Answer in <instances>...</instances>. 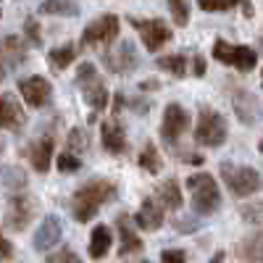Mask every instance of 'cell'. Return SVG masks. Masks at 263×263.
Returning a JSON list of instances; mask_svg holds the SVG:
<instances>
[{
	"instance_id": "17",
	"label": "cell",
	"mask_w": 263,
	"mask_h": 263,
	"mask_svg": "<svg viewBox=\"0 0 263 263\" xmlns=\"http://www.w3.org/2000/svg\"><path fill=\"white\" fill-rule=\"evenodd\" d=\"M135 221L145 232H156L163 224V205L156 200V197H145L140 211H137V216H135Z\"/></svg>"
},
{
	"instance_id": "1",
	"label": "cell",
	"mask_w": 263,
	"mask_h": 263,
	"mask_svg": "<svg viewBox=\"0 0 263 263\" xmlns=\"http://www.w3.org/2000/svg\"><path fill=\"white\" fill-rule=\"evenodd\" d=\"M116 197V184L108 182V179H90L84 182L77 192H74V200H71V213L79 224L92 221L95 213Z\"/></svg>"
},
{
	"instance_id": "39",
	"label": "cell",
	"mask_w": 263,
	"mask_h": 263,
	"mask_svg": "<svg viewBox=\"0 0 263 263\" xmlns=\"http://www.w3.org/2000/svg\"><path fill=\"white\" fill-rule=\"evenodd\" d=\"M156 87H158V82H142L140 90H156Z\"/></svg>"
},
{
	"instance_id": "6",
	"label": "cell",
	"mask_w": 263,
	"mask_h": 263,
	"mask_svg": "<svg viewBox=\"0 0 263 263\" xmlns=\"http://www.w3.org/2000/svg\"><path fill=\"white\" fill-rule=\"evenodd\" d=\"M221 177L227 182V187L237 195V197H250L260 190V177L258 171L250 166H234V163H221Z\"/></svg>"
},
{
	"instance_id": "11",
	"label": "cell",
	"mask_w": 263,
	"mask_h": 263,
	"mask_svg": "<svg viewBox=\"0 0 263 263\" xmlns=\"http://www.w3.org/2000/svg\"><path fill=\"white\" fill-rule=\"evenodd\" d=\"M34 216V203L27 195H11L6 208V227L11 232H24Z\"/></svg>"
},
{
	"instance_id": "42",
	"label": "cell",
	"mask_w": 263,
	"mask_h": 263,
	"mask_svg": "<svg viewBox=\"0 0 263 263\" xmlns=\"http://www.w3.org/2000/svg\"><path fill=\"white\" fill-rule=\"evenodd\" d=\"M258 150H260V153H263V140H260V142H258Z\"/></svg>"
},
{
	"instance_id": "43",
	"label": "cell",
	"mask_w": 263,
	"mask_h": 263,
	"mask_svg": "<svg viewBox=\"0 0 263 263\" xmlns=\"http://www.w3.org/2000/svg\"><path fill=\"white\" fill-rule=\"evenodd\" d=\"M0 153H3V140H0Z\"/></svg>"
},
{
	"instance_id": "38",
	"label": "cell",
	"mask_w": 263,
	"mask_h": 263,
	"mask_svg": "<svg viewBox=\"0 0 263 263\" xmlns=\"http://www.w3.org/2000/svg\"><path fill=\"white\" fill-rule=\"evenodd\" d=\"M197 224L195 221H182V218H177V221H174V229H177V232H192Z\"/></svg>"
},
{
	"instance_id": "5",
	"label": "cell",
	"mask_w": 263,
	"mask_h": 263,
	"mask_svg": "<svg viewBox=\"0 0 263 263\" xmlns=\"http://www.w3.org/2000/svg\"><path fill=\"white\" fill-rule=\"evenodd\" d=\"M213 58L218 63H227V66H234V69L239 71H253L255 66H258V53L248 45H232V42L221 40L218 37L213 42Z\"/></svg>"
},
{
	"instance_id": "29",
	"label": "cell",
	"mask_w": 263,
	"mask_h": 263,
	"mask_svg": "<svg viewBox=\"0 0 263 263\" xmlns=\"http://www.w3.org/2000/svg\"><path fill=\"white\" fill-rule=\"evenodd\" d=\"M168 11H171V18L177 27H187L190 24V6L187 0H168Z\"/></svg>"
},
{
	"instance_id": "37",
	"label": "cell",
	"mask_w": 263,
	"mask_h": 263,
	"mask_svg": "<svg viewBox=\"0 0 263 263\" xmlns=\"http://www.w3.org/2000/svg\"><path fill=\"white\" fill-rule=\"evenodd\" d=\"M192 74H195V77H203V74H205V61H203L200 53L192 55Z\"/></svg>"
},
{
	"instance_id": "16",
	"label": "cell",
	"mask_w": 263,
	"mask_h": 263,
	"mask_svg": "<svg viewBox=\"0 0 263 263\" xmlns=\"http://www.w3.org/2000/svg\"><path fill=\"white\" fill-rule=\"evenodd\" d=\"M100 142L103 147L111 153V156H124L126 153V135H124V126L119 121H103L100 126Z\"/></svg>"
},
{
	"instance_id": "34",
	"label": "cell",
	"mask_w": 263,
	"mask_h": 263,
	"mask_svg": "<svg viewBox=\"0 0 263 263\" xmlns=\"http://www.w3.org/2000/svg\"><path fill=\"white\" fill-rule=\"evenodd\" d=\"M24 29H27V37H29V42L32 45H42V34H40V24L34 18H27V24H24Z\"/></svg>"
},
{
	"instance_id": "21",
	"label": "cell",
	"mask_w": 263,
	"mask_h": 263,
	"mask_svg": "<svg viewBox=\"0 0 263 263\" xmlns=\"http://www.w3.org/2000/svg\"><path fill=\"white\" fill-rule=\"evenodd\" d=\"M111 242H114V237H111V229H108L105 224H98L90 234V258L92 260H100L108 255V250H111Z\"/></svg>"
},
{
	"instance_id": "13",
	"label": "cell",
	"mask_w": 263,
	"mask_h": 263,
	"mask_svg": "<svg viewBox=\"0 0 263 263\" xmlns=\"http://www.w3.org/2000/svg\"><path fill=\"white\" fill-rule=\"evenodd\" d=\"M53 150H55V142H53V137H50V135L40 137V140H34V142L29 145L27 158H29V163L34 166V171H40V174H48V171H50Z\"/></svg>"
},
{
	"instance_id": "20",
	"label": "cell",
	"mask_w": 263,
	"mask_h": 263,
	"mask_svg": "<svg viewBox=\"0 0 263 263\" xmlns=\"http://www.w3.org/2000/svg\"><path fill=\"white\" fill-rule=\"evenodd\" d=\"M234 111H237L239 121H245V124H255V121L263 119V108H260V103H258L250 92H242V90L234 95Z\"/></svg>"
},
{
	"instance_id": "3",
	"label": "cell",
	"mask_w": 263,
	"mask_h": 263,
	"mask_svg": "<svg viewBox=\"0 0 263 263\" xmlns=\"http://www.w3.org/2000/svg\"><path fill=\"white\" fill-rule=\"evenodd\" d=\"M77 87L84 95V103L92 108L95 114H100L103 108L108 105V90H105V82L98 77L95 66L92 63H82L77 69Z\"/></svg>"
},
{
	"instance_id": "24",
	"label": "cell",
	"mask_w": 263,
	"mask_h": 263,
	"mask_svg": "<svg viewBox=\"0 0 263 263\" xmlns=\"http://www.w3.org/2000/svg\"><path fill=\"white\" fill-rule=\"evenodd\" d=\"M77 53H79V48L74 45V42H69V45H61V48L50 50V53H48V63H50V69H53V71H63V69H69V66L74 63V58H77Z\"/></svg>"
},
{
	"instance_id": "31",
	"label": "cell",
	"mask_w": 263,
	"mask_h": 263,
	"mask_svg": "<svg viewBox=\"0 0 263 263\" xmlns=\"http://www.w3.org/2000/svg\"><path fill=\"white\" fill-rule=\"evenodd\" d=\"M55 166H58V171H63V174H71V171H79V168H82V161H79L77 156H71V153H63V156H58Z\"/></svg>"
},
{
	"instance_id": "36",
	"label": "cell",
	"mask_w": 263,
	"mask_h": 263,
	"mask_svg": "<svg viewBox=\"0 0 263 263\" xmlns=\"http://www.w3.org/2000/svg\"><path fill=\"white\" fill-rule=\"evenodd\" d=\"M13 258V248H11V242L3 237V232H0V260H11Z\"/></svg>"
},
{
	"instance_id": "7",
	"label": "cell",
	"mask_w": 263,
	"mask_h": 263,
	"mask_svg": "<svg viewBox=\"0 0 263 263\" xmlns=\"http://www.w3.org/2000/svg\"><path fill=\"white\" fill-rule=\"evenodd\" d=\"M119 37V16L114 13H103L95 21L84 27L82 32V45L84 48H103V45H111V42Z\"/></svg>"
},
{
	"instance_id": "45",
	"label": "cell",
	"mask_w": 263,
	"mask_h": 263,
	"mask_svg": "<svg viewBox=\"0 0 263 263\" xmlns=\"http://www.w3.org/2000/svg\"><path fill=\"white\" fill-rule=\"evenodd\" d=\"M0 16H3V13H0Z\"/></svg>"
},
{
	"instance_id": "28",
	"label": "cell",
	"mask_w": 263,
	"mask_h": 263,
	"mask_svg": "<svg viewBox=\"0 0 263 263\" xmlns=\"http://www.w3.org/2000/svg\"><path fill=\"white\" fill-rule=\"evenodd\" d=\"M140 166L145 168V171H150V174H158L161 171V156H158V150H156V145L153 142H147L145 147H142V153H140Z\"/></svg>"
},
{
	"instance_id": "25",
	"label": "cell",
	"mask_w": 263,
	"mask_h": 263,
	"mask_svg": "<svg viewBox=\"0 0 263 263\" xmlns=\"http://www.w3.org/2000/svg\"><path fill=\"white\" fill-rule=\"evenodd\" d=\"M197 6L208 13H218V11H229L234 6H242L245 16H253V3L250 0H197Z\"/></svg>"
},
{
	"instance_id": "41",
	"label": "cell",
	"mask_w": 263,
	"mask_h": 263,
	"mask_svg": "<svg viewBox=\"0 0 263 263\" xmlns=\"http://www.w3.org/2000/svg\"><path fill=\"white\" fill-rule=\"evenodd\" d=\"M221 260H224V253H216V255H213V260H211V263H221Z\"/></svg>"
},
{
	"instance_id": "23",
	"label": "cell",
	"mask_w": 263,
	"mask_h": 263,
	"mask_svg": "<svg viewBox=\"0 0 263 263\" xmlns=\"http://www.w3.org/2000/svg\"><path fill=\"white\" fill-rule=\"evenodd\" d=\"M239 258L245 263H263V232H255L250 237H245L237 248Z\"/></svg>"
},
{
	"instance_id": "33",
	"label": "cell",
	"mask_w": 263,
	"mask_h": 263,
	"mask_svg": "<svg viewBox=\"0 0 263 263\" xmlns=\"http://www.w3.org/2000/svg\"><path fill=\"white\" fill-rule=\"evenodd\" d=\"M3 174H6V184H11V187H24L27 184V177L21 168H6Z\"/></svg>"
},
{
	"instance_id": "10",
	"label": "cell",
	"mask_w": 263,
	"mask_h": 263,
	"mask_svg": "<svg viewBox=\"0 0 263 263\" xmlns=\"http://www.w3.org/2000/svg\"><path fill=\"white\" fill-rule=\"evenodd\" d=\"M190 126V114L179 103H168L163 111V121H161V137L166 145H174Z\"/></svg>"
},
{
	"instance_id": "32",
	"label": "cell",
	"mask_w": 263,
	"mask_h": 263,
	"mask_svg": "<svg viewBox=\"0 0 263 263\" xmlns=\"http://www.w3.org/2000/svg\"><path fill=\"white\" fill-rule=\"evenodd\" d=\"M48 263H82V258L71 248H61V250L48 255Z\"/></svg>"
},
{
	"instance_id": "22",
	"label": "cell",
	"mask_w": 263,
	"mask_h": 263,
	"mask_svg": "<svg viewBox=\"0 0 263 263\" xmlns=\"http://www.w3.org/2000/svg\"><path fill=\"white\" fill-rule=\"evenodd\" d=\"M156 200L163 205V208H168V211H179L182 208V190H179V182L177 179H166V182H161L158 184V190H156Z\"/></svg>"
},
{
	"instance_id": "2",
	"label": "cell",
	"mask_w": 263,
	"mask_h": 263,
	"mask_svg": "<svg viewBox=\"0 0 263 263\" xmlns=\"http://www.w3.org/2000/svg\"><path fill=\"white\" fill-rule=\"evenodd\" d=\"M187 190L192 195V208L195 213L200 216H211L218 211V205H221V190H218L216 179L211 177V174H192V177L187 179Z\"/></svg>"
},
{
	"instance_id": "44",
	"label": "cell",
	"mask_w": 263,
	"mask_h": 263,
	"mask_svg": "<svg viewBox=\"0 0 263 263\" xmlns=\"http://www.w3.org/2000/svg\"><path fill=\"white\" fill-rule=\"evenodd\" d=\"M260 84H263V74H260Z\"/></svg>"
},
{
	"instance_id": "4",
	"label": "cell",
	"mask_w": 263,
	"mask_h": 263,
	"mask_svg": "<svg viewBox=\"0 0 263 263\" xmlns=\"http://www.w3.org/2000/svg\"><path fill=\"white\" fill-rule=\"evenodd\" d=\"M227 140V121L213 108H200V116L195 124V142L203 147H218Z\"/></svg>"
},
{
	"instance_id": "26",
	"label": "cell",
	"mask_w": 263,
	"mask_h": 263,
	"mask_svg": "<svg viewBox=\"0 0 263 263\" xmlns=\"http://www.w3.org/2000/svg\"><path fill=\"white\" fill-rule=\"evenodd\" d=\"M40 13H48V16H77L79 8L74 0H42Z\"/></svg>"
},
{
	"instance_id": "27",
	"label": "cell",
	"mask_w": 263,
	"mask_h": 263,
	"mask_svg": "<svg viewBox=\"0 0 263 263\" xmlns=\"http://www.w3.org/2000/svg\"><path fill=\"white\" fill-rule=\"evenodd\" d=\"M156 66H158V69H163V71H168L171 77H184L187 74V58L182 53L179 55H161L156 61Z\"/></svg>"
},
{
	"instance_id": "40",
	"label": "cell",
	"mask_w": 263,
	"mask_h": 263,
	"mask_svg": "<svg viewBox=\"0 0 263 263\" xmlns=\"http://www.w3.org/2000/svg\"><path fill=\"white\" fill-rule=\"evenodd\" d=\"M6 74H8V71H6V66H3V58H0V82L6 79Z\"/></svg>"
},
{
	"instance_id": "12",
	"label": "cell",
	"mask_w": 263,
	"mask_h": 263,
	"mask_svg": "<svg viewBox=\"0 0 263 263\" xmlns=\"http://www.w3.org/2000/svg\"><path fill=\"white\" fill-rule=\"evenodd\" d=\"M18 92L21 98H24L27 105L32 108H45L53 98V87L45 77H27V79H21L18 82Z\"/></svg>"
},
{
	"instance_id": "15",
	"label": "cell",
	"mask_w": 263,
	"mask_h": 263,
	"mask_svg": "<svg viewBox=\"0 0 263 263\" xmlns=\"http://www.w3.org/2000/svg\"><path fill=\"white\" fill-rule=\"evenodd\" d=\"M27 121L24 108L18 105V100L8 92H0V126L3 129H21Z\"/></svg>"
},
{
	"instance_id": "9",
	"label": "cell",
	"mask_w": 263,
	"mask_h": 263,
	"mask_svg": "<svg viewBox=\"0 0 263 263\" xmlns=\"http://www.w3.org/2000/svg\"><path fill=\"white\" fill-rule=\"evenodd\" d=\"M103 63H105V69L108 71H114V74H132L140 66V58H137V50H135V42L132 40H124L121 45L116 50H108L103 53Z\"/></svg>"
},
{
	"instance_id": "30",
	"label": "cell",
	"mask_w": 263,
	"mask_h": 263,
	"mask_svg": "<svg viewBox=\"0 0 263 263\" xmlns=\"http://www.w3.org/2000/svg\"><path fill=\"white\" fill-rule=\"evenodd\" d=\"M66 145H69L71 156H74V150H77V153H84L87 147H90V135H87L84 129H71L69 137H66Z\"/></svg>"
},
{
	"instance_id": "35",
	"label": "cell",
	"mask_w": 263,
	"mask_h": 263,
	"mask_svg": "<svg viewBox=\"0 0 263 263\" xmlns=\"http://www.w3.org/2000/svg\"><path fill=\"white\" fill-rule=\"evenodd\" d=\"M161 263H187V255L182 250H163L161 253Z\"/></svg>"
},
{
	"instance_id": "18",
	"label": "cell",
	"mask_w": 263,
	"mask_h": 263,
	"mask_svg": "<svg viewBox=\"0 0 263 263\" xmlns=\"http://www.w3.org/2000/svg\"><path fill=\"white\" fill-rule=\"evenodd\" d=\"M0 58H3L6 71L8 69H18V66L27 61V45L21 42V37L11 34L6 40H0Z\"/></svg>"
},
{
	"instance_id": "8",
	"label": "cell",
	"mask_w": 263,
	"mask_h": 263,
	"mask_svg": "<svg viewBox=\"0 0 263 263\" xmlns=\"http://www.w3.org/2000/svg\"><path fill=\"white\" fill-rule=\"evenodd\" d=\"M129 21H132V27L140 32V37H142V42H145V48H147L150 53L161 50L166 42L171 40V29L163 24L161 18H135V16H132Z\"/></svg>"
},
{
	"instance_id": "19",
	"label": "cell",
	"mask_w": 263,
	"mask_h": 263,
	"mask_svg": "<svg viewBox=\"0 0 263 263\" xmlns=\"http://www.w3.org/2000/svg\"><path fill=\"white\" fill-rule=\"evenodd\" d=\"M116 229H119V239H121L119 242V255H132V253L142 250V239H140V234L135 229H132L126 213H121L116 218Z\"/></svg>"
},
{
	"instance_id": "14",
	"label": "cell",
	"mask_w": 263,
	"mask_h": 263,
	"mask_svg": "<svg viewBox=\"0 0 263 263\" xmlns=\"http://www.w3.org/2000/svg\"><path fill=\"white\" fill-rule=\"evenodd\" d=\"M61 234H63V227H61V221L55 216H48L45 221L40 224V229L34 232V250H40V253H48L50 248H55L58 242H61Z\"/></svg>"
}]
</instances>
